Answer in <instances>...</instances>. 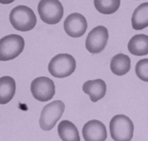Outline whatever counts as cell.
Wrapping results in <instances>:
<instances>
[{"mask_svg":"<svg viewBox=\"0 0 148 141\" xmlns=\"http://www.w3.org/2000/svg\"><path fill=\"white\" fill-rule=\"evenodd\" d=\"M9 20L16 30L22 32L32 30L37 22L33 10L25 5H18L14 7L9 14Z\"/></svg>","mask_w":148,"mask_h":141,"instance_id":"obj_1","label":"cell"},{"mask_svg":"<svg viewBox=\"0 0 148 141\" xmlns=\"http://www.w3.org/2000/svg\"><path fill=\"white\" fill-rule=\"evenodd\" d=\"M76 60L69 53H60L54 57L48 65V71L52 76L63 78L71 75L76 69Z\"/></svg>","mask_w":148,"mask_h":141,"instance_id":"obj_2","label":"cell"},{"mask_svg":"<svg viewBox=\"0 0 148 141\" xmlns=\"http://www.w3.org/2000/svg\"><path fill=\"white\" fill-rule=\"evenodd\" d=\"M134 125L131 120L124 115L113 116L110 123L112 138L114 141H130L133 137Z\"/></svg>","mask_w":148,"mask_h":141,"instance_id":"obj_3","label":"cell"},{"mask_svg":"<svg viewBox=\"0 0 148 141\" xmlns=\"http://www.w3.org/2000/svg\"><path fill=\"white\" fill-rule=\"evenodd\" d=\"M65 106L63 101L57 100L45 106L41 112L39 124L44 131L51 130L63 115Z\"/></svg>","mask_w":148,"mask_h":141,"instance_id":"obj_4","label":"cell"},{"mask_svg":"<svg viewBox=\"0 0 148 141\" xmlns=\"http://www.w3.org/2000/svg\"><path fill=\"white\" fill-rule=\"evenodd\" d=\"M25 40L19 35L10 34L0 40V60L8 61L17 57L24 49Z\"/></svg>","mask_w":148,"mask_h":141,"instance_id":"obj_5","label":"cell"},{"mask_svg":"<svg viewBox=\"0 0 148 141\" xmlns=\"http://www.w3.org/2000/svg\"><path fill=\"white\" fill-rule=\"evenodd\" d=\"M37 9L41 19L49 24H57L64 14L63 6L58 0H42L39 2Z\"/></svg>","mask_w":148,"mask_h":141,"instance_id":"obj_6","label":"cell"},{"mask_svg":"<svg viewBox=\"0 0 148 141\" xmlns=\"http://www.w3.org/2000/svg\"><path fill=\"white\" fill-rule=\"evenodd\" d=\"M30 90L33 96L41 102L51 100L56 94V87L52 80L45 76L36 78L32 81Z\"/></svg>","mask_w":148,"mask_h":141,"instance_id":"obj_7","label":"cell"},{"mask_svg":"<svg viewBox=\"0 0 148 141\" xmlns=\"http://www.w3.org/2000/svg\"><path fill=\"white\" fill-rule=\"evenodd\" d=\"M108 38L107 28L103 26H98L88 34L86 40V47L92 54L100 53L106 47Z\"/></svg>","mask_w":148,"mask_h":141,"instance_id":"obj_8","label":"cell"},{"mask_svg":"<svg viewBox=\"0 0 148 141\" xmlns=\"http://www.w3.org/2000/svg\"><path fill=\"white\" fill-rule=\"evenodd\" d=\"M63 27L65 32L70 36L79 38L86 32L87 21L82 14L73 13L67 17L63 23Z\"/></svg>","mask_w":148,"mask_h":141,"instance_id":"obj_9","label":"cell"},{"mask_svg":"<svg viewBox=\"0 0 148 141\" xmlns=\"http://www.w3.org/2000/svg\"><path fill=\"white\" fill-rule=\"evenodd\" d=\"M82 134L85 141H105L108 137L105 125L96 119L89 121L84 124Z\"/></svg>","mask_w":148,"mask_h":141,"instance_id":"obj_10","label":"cell"},{"mask_svg":"<svg viewBox=\"0 0 148 141\" xmlns=\"http://www.w3.org/2000/svg\"><path fill=\"white\" fill-rule=\"evenodd\" d=\"M82 89L84 93L89 95L91 101L95 103L105 96L107 86L105 81L101 79L88 80L83 84Z\"/></svg>","mask_w":148,"mask_h":141,"instance_id":"obj_11","label":"cell"},{"mask_svg":"<svg viewBox=\"0 0 148 141\" xmlns=\"http://www.w3.org/2000/svg\"><path fill=\"white\" fill-rule=\"evenodd\" d=\"M16 85L13 78L9 76L0 78V104L5 105L13 98L16 93Z\"/></svg>","mask_w":148,"mask_h":141,"instance_id":"obj_12","label":"cell"},{"mask_svg":"<svg viewBox=\"0 0 148 141\" xmlns=\"http://www.w3.org/2000/svg\"><path fill=\"white\" fill-rule=\"evenodd\" d=\"M128 49L132 54L143 56L148 54V36L138 34L133 36L128 44Z\"/></svg>","mask_w":148,"mask_h":141,"instance_id":"obj_13","label":"cell"},{"mask_svg":"<svg viewBox=\"0 0 148 141\" xmlns=\"http://www.w3.org/2000/svg\"><path fill=\"white\" fill-rule=\"evenodd\" d=\"M131 68V60L127 55L118 53L111 59L110 69L111 72L117 76H123L130 72Z\"/></svg>","mask_w":148,"mask_h":141,"instance_id":"obj_14","label":"cell"},{"mask_svg":"<svg viewBox=\"0 0 148 141\" xmlns=\"http://www.w3.org/2000/svg\"><path fill=\"white\" fill-rule=\"evenodd\" d=\"M134 30H141L148 27V2L141 3L135 9L131 18Z\"/></svg>","mask_w":148,"mask_h":141,"instance_id":"obj_15","label":"cell"},{"mask_svg":"<svg viewBox=\"0 0 148 141\" xmlns=\"http://www.w3.org/2000/svg\"><path fill=\"white\" fill-rule=\"evenodd\" d=\"M58 133L62 141H80L78 129L71 121L63 120L58 126Z\"/></svg>","mask_w":148,"mask_h":141,"instance_id":"obj_16","label":"cell"},{"mask_svg":"<svg viewBox=\"0 0 148 141\" xmlns=\"http://www.w3.org/2000/svg\"><path fill=\"white\" fill-rule=\"evenodd\" d=\"M94 5L96 10L105 15H110L116 12L119 8L121 1H95Z\"/></svg>","mask_w":148,"mask_h":141,"instance_id":"obj_17","label":"cell"},{"mask_svg":"<svg viewBox=\"0 0 148 141\" xmlns=\"http://www.w3.org/2000/svg\"><path fill=\"white\" fill-rule=\"evenodd\" d=\"M135 71L138 78L143 81L148 82V59L138 61L136 63Z\"/></svg>","mask_w":148,"mask_h":141,"instance_id":"obj_18","label":"cell"}]
</instances>
